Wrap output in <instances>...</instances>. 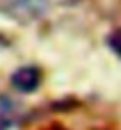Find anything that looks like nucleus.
Listing matches in <instances>:
<instances>
[{"label":"nucleus","instance_id":"3","mask_svg":"<svg viewBox=\"0 0 121 130\" xmlns=\"http://www.w3.org/2000/svg\"><path fill=\"white\" fill-rule=\"evenodd\" d=\"M17 115V107L8 97H2L0 99V122L5 123V127L10 125L13 122Z\"/></svg>","mask_w":121,"mask_h":130},{"label":"nucleus","instance_id":"1","mask_svg":"<svg viewBox=\"0 0 121 130\" xmlns=\"http://www.w3.org/2000/svg\"><path fill=\"white\" fill-rule=\"evenodd\" d=\"M0 7L17 20L33 22L48 12L50 0H0Z\"/></svg>","mask_w":121,"mask_h":130},{"label":"nucleus","instance_id":"2","mask_svg":"<svg viewBox=\"0 0 121 130\" xmlns=\"http://www.w3.org/2000/svg\"><path fill=\"white\" fill-rule=\"evenodd\" d=\"M42 80L40 70L35 67H22L12 75V85L18 90V92H33L37 90Z\"/></svg>","mask_w":121,"mask_h":130}]
</instances>
